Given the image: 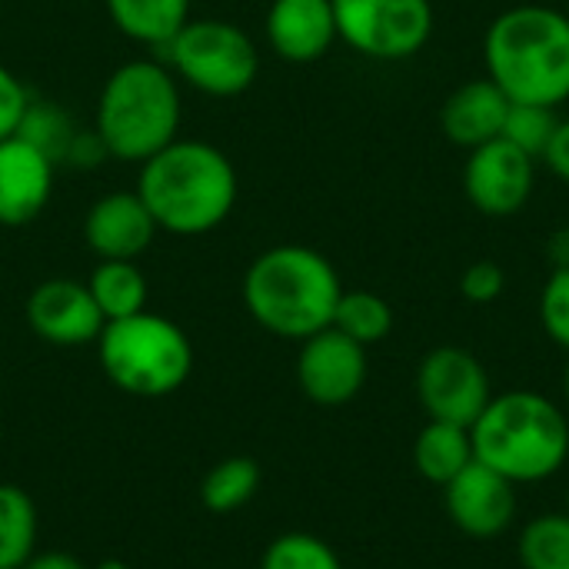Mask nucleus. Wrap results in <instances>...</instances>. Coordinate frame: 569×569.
I'll return each instance as SVG.
<instances>
[{
	"instance_id": "nucleus-10",
	"label": "nucleus",
	"mask_w": 569,
	"mask_h": 569,
	"mask_svg": "<svg viewBox=\"0 0 569 569\" xmlns=\"http://www.w3.org/2000/svg\"><path fill=\"white\" fill-rule=\"evenodd\" d=\"M533 183H537V160L503 137L470 150L463 167L467 200L483 217H497V220L520 213L533 193Z\"/></svg>"
},
{
	"instance_id": "nucleus-11",
	"label": "nucleus",
	"mask_w": 569,
	"mask_h": 569,
	"mask_svg": "<svg viewBox=\"0 0 569 569\" xmlns=\"http://www.w3.org/2000/svg\"><path fill=\"white\" fill-rule=\"evenodd\" d=\"M297 357V380L300 390L320 407H343L350 403L367 383V347L327 327L307 340H300Z\"/></svg>"
},
{
	"instance_id": "nucleus-30",
	"label": "nucleus",
	"mask_w": 569,
	"mask_h": 569,
	"mask_svg": "<svg viewBox=\"0 0 569 569\" xmlns=\"http://www.w3.org/2000/svg\"><path fill=\"white\" fill-rule=\"evenodd\" d=\"M540 160H547V167H550L563 183H569V120H560V123H557L553 140H550V147H547V153H543Z\"/></svg>"
},
{
	"instance_id": "nucleus-12",
	"label": "nucleus",
	"mask_w": 569,
	"mask_h": 569,
	"mask_svg": "<svg viewBox=\"0 0 569 569\" xmlns=\"http://www.w3.org/2000/svg\"><path fill=\"white\" fill-rule=\"evenodd\" d=\"M517 483L487 463L473 460L443 490L447 513L453 527L473 540H493L507 533L517 520Z\"/></svg>"
},
{
	"instance_id": "nucleus-5",
	"label": "nucleus",
	"mask_w": 569,
	"mask_h": 569,
	"mask_svg": "<svg viewBox=\"0 0 569 569\" xmlns=\"http://www.w3.org/2000/svg\"><path fill=\"white\" fill-rule=\"evenodd\" d=\"M180 130V90L167 67L130 60L117 67L97 100L93 137L103 153L123 163H147Z\"/></svg>"
},
{
	"instance_id": "nucleus-16",
	"label": "nucleus",
	"mask_w": 569,
	"mask_h": 569,
	"mask_svg": "<svg viewBox=\"0 0 569 569\" xmlns=\"http://www.w3.org/2000/svg\"><path fill=\"white\" fill-rule=\"evenodd\" d=\"M267 40L287 63L320 60L340 40L333 0H273L267 10Z\"/></svg>"
},
{
	"instance_id": "nucleus-6",
	"label": "nucleus",
	"mask_w": 569,
	"mask_h": 569,
	"mask_svg": "<svg viewBox=\"0 0 569 569\" xmlns=\"http://www.w3.org/2000/svg\"><path fill=\"white\" fill-rule=\"evenodd\" d=\"M103 373L133 397H167L177 393L193 370L190 337L167 317L133 313L110 320L97 337Z\"/></svg>"
},
{
	"instance_id": "nucleus-29",
	"label": "nucleus",
	"mask_w": 569,
	"mask_h": 569,
	"mask_svg": "<svg viewBox=\"0 0 569 569\" xmlns=\"http://www.w3.org/2000/svg\"><path fill=\"white\" fill-rule=\"evenodd\" d=\"M27 110H30V97L23 83L0 63V140L20 133Z\"/></svg>"
},
{
	"instance_id": "nucleus-33",
	"label": "nucleus",
	"mask_w": 569,
	"mask_h": 569,
	"mask_svg": "<svg viewBox=\"0 0 569 569\" xmlns=\"http://www.w3.org/2000/svg\"><path fill=\"white\" fill-rule=\"evenodd\" d=\"M97 569H130V567H127L123 560H103Z\"/></svg>"
},
{
	"instance_id": "nucleus-27",
	"label": "nucleus",
	"mask_w": 569,
	"mask_h": 569,
	"mask_svg": "<svg viewBox=\"0 0 569 569\" xmlns=\"http://www.w3.org/2000/svg\"><path fill=\"white\" fill-rule=\"evenodd\" d=\"M540 320L557 347L569 353V267L553 270L540 293Z\"/></svg>"
},
{
	"instance_id": "nucleus-3",
	"label": "nucleus",
	"mask_w": 569,
	"mask_h": 569,
	"mask_svg": "<svg viewBox=\"0 0 569 569\" xmlns=\"http://www.w3.org/2000/svg\"><path fill=\"white\" fill-rule=\"evenodd\" d=\"M343 283L333 263L300 243L263 250L243 277L250 317L283 340H307L333 323Z\"/></svg>"
},
{
	"instance_id": "nucleus-17",
	"label": "nucleus",
	"mask_w": 569,
	"mask_h": 569,
	"mask_svg": "<svg viewBox=\"0 0 569 569\" xmlns=\"http://www.w3.org/2000/svg\"><path fill=\"white\" fill-rule=\"evenodd\" d=\"M510 103L513 100L490 77L467 80L447 97V103L440 110L443 133L450 137V143H457L463 150H477V147L503 137Z\"/></svg>"
},
{
	"instance_id": "nucleus-19",
	"label": "nucleus",
	"mask_w": 569,
	"mask_h": 569,
	"mask_svg": "<svg viewBox=\"0 0 569 569\" xmlns=\"http://www.w3.org/2000/svg\"><path fill=\"white\" fill-rule=\"evenodd\" d=\"M107 10L120 33L150 47H167L190 20V0H107Z\"/></svg>"
},
{
	"instance_id": "nucleus-32",
	"label": "nucleus",
	"mask_w": 569,
	"mask_h": 569,
	"mask_svg": "<svg viewBox=\"0 0 569 569\" xmlns=\"http://www.w3.org/2000/svg\"><path fill=\"white\" fill-rule=\"evenodd\" d=\"M550 260H553V270H563L569 267V227L563 230H557L553 237H550Z\"/></svg>"
},
{
	"instance_id": "nucleus-23",
	"label": "nucleus",
	"mask_w": 569,
	"mask_h": 569,
	"mask_svg": "<svg viewBox=\"0 0 569 569\" xmlns=\"http://www.w3.org/2000/svg\"><path fill=\"white\" fill-rule=\"evenodd\" d=\"M260 490V467L250 457L220 460L200 483V500L210 513H233L247 507Z\"/></svg>"
},
{
	"instance_id": "nucleus-21",
	"label": "nucleus",
	"mask_w": 569,
	"mask_h": 569,
	"mask_svg": "<svg viewBox=\"0 0 569 569\" xmlns=\"http://www.w3.org/2000/svg\"><path fill=\"white\" fill-rule=\"evenodd\" d=\"M37 547V507L27 490L0 483V569H20Z\"/></svg>"
},
{
	"instance_id": "nucleus-22",
	"label": "nucleus",
	"mask_w": 569,
	"mask_h": 569,
	"mask_svg": "<svg viewBox=\"0 0 569 569\" xmlns=\"http://www.w3.org/2000/svg\"><path fill=\"white\" fill-rule=\"evenodd\" d=\"M340 333L357 340L360 347H373L393 330V307L373 290H343L333 310V323Z\"/></svg>"
},
{
	"instance_id": "nucleus-8",
	"label": "nucleus",
	"mask_w": 569,
	"mask_h": 569,
	"mask_svg": "<svg viewBox=\"0 0 569 569\" xmlns=\"http://www.w3.org/2000/svg\"><path fill=\"white\" fill-rule=\"evenodd\" d=\"M337 37L370 60H410L433 33L430 0H333Z\"/></svg>"
},
{
	"instance_id": "nucleus-26",
	"label": "nucleus",
	"mask_w": 569,
	"mask_h": 569,
	"mask_svg": "<svg viewBox=\"0 0 569 569\" xmlns=\"http://www.w3.org/2000/svg\"><path fill=\"white\" fill-rule=\"evenodd\" d=\"M560 117L553 107H537V103H510L507 123H503V140H510L513 147H520L523 153H530L533 160H540L553 140Z\"/></svg>"
},
{
	"instance_id": "nucleus-20",
	"label": "nucleus",
	"mask_w": 569,
	"mask_h": 569,
	"mask_svg": "<svg viewBox=\"0 0 569 569\" xmlns=\"http://www.w3.org/2000/svg\"><path fill=\"white\" fill-rule=\"evenodd\" d=\"M87 287L107 323L147 310V280L133 260H100Z\"/></svg>"
},
{
	"instance_id": "nucleus-1",
	"label": "nucleus",
	"mask_w": 569,
	"mask_h": 569,
	"mask_svg": "<svg viewBox=\"0 0 569 569\" xmlns=\"http://www.w3.org/2000/svg\"><path fill=\"white\" fill-rule=\"evenodd\" d=\"M237 170L223 150L203 140H173L140 163L137 193L157 227L180 237L217 230L237 203Z\"/></svg>"
},
{
	"instance_id": "nucleus-35",
	"label": "nucleus",
	"mask_w": 569,
	"mask_h": 569,
	"mask_svg": "<svg viewBox=\"0 0 569 569\" xmlns=\"http://www.w3.org/2000/svg\"><path fill=\"white\" fill-rule=\"evenodd\" d=\"M563 513H567V517H569V493H567V510H563Z\"/></svg>"
},
{
	"instance_id": "nucleus-7",
	"label": "nucleus",
	"mask_w": 569,
	"mask_h": 569,
	"mask_svg": "<svg viewBox=\"0 0 569 569\" xmlns=\"http://www.w3.org/2000/svg\"><path fill=\"white\" fill-rule=\"evenodd\" d=\"M170 67L200 93L237 97L250 90L260 70L253 40L227 20H187L167 43Z\"/></svg>"
},
{
	"instance_id": "nucleus-34",
	"label": "nucleus",
	"mask_w": 569,
	"mask_h": 569,
	"mask_svg": "<svg viewBox=\"0 0 569 569\" xmlns=\"http://www.w3.org/2000/svg\"><path fill=\"white\" fill-rule=\"evenodd\" d=\"M563 393H567V403H569V363H567V373H563Z\"/></svg>"
},
{
	"instance_id": "nucleus-4",
	"label": "nucleus",
	"mask_w": 569,
	"mask_h": 569,
	"mask_svg": "<svg viewBox=\"0 0 569 569\" xmlns=\"http://www.w3.org/2000/svg\"><path fill=\"white\" fill-rule=\"evenodd\" d=\"M473 457L513 483H540L569 460L567 413L533 390L500 393L470 427Z\"/></svg>"
},
{
	"instance_id": "nucleus-24",
	"label": "nucleus",
	"mask_w": 569,
	"mask_h": 569,
	"mask_svg": "<svg viewBox=\"0 0 569 569\" xmlns=\"http://www.w3.org/2000/svg\"><path fill=\"white\" fill-rule=\"evenodd\" d=\"M520 563H523V569H569L567 513H543L523 527Z\"/></svg>"
},
{
	"instance_id": "nucleus-28",
	"label": "nucleus",
	"mask_w": 569,
	"mask_h": 569,
	"mask_svg": "<svg viewBox=\"0 0 569 569\" xmlns=\"http://www.w3.org/2000/svg\"><path fill=\"white\" fill-rule=\"evenodd\" d=\"M503 287H507V273H503V267L493 263V260H477V263L467 267L463 277H460V293H463L470 303H493V300H500Z\"/></svg>"
},
{
	"instance_id": "nucleus-2",
	"label": "nucleus",
	"mask_w": 569,
	"mask_h": 569,
	"mask_svg": "<svg viewBox=\"0 0 569 569\" xmlns=\"http://www.w3.org/2000/svg\"><path fill=\"white\" fill-rule=\"evenodd\" d=\"M487 77L513 100L560 107L569 100V17L543 3L503 10L483 33Z\"/></svg>"
},
{
	"instance_id": "nucleus-13",
	"label": "nucleus",
	"mask_w": 569,
	"mask_h": 569,
	"mask_svg": "<svg viewBox=\"0 0 569 569\" xmlns=\"http://www.w3.org/2000/svg\"><path fill=\"white\" fill-rule=\"evenodd\" d=\"M27 323L40 340L53 347L97 343V337L107 327L90 287L67 280V277L43 280L27 297Z\"/></svg>"
},
{
	"instance_id": "nucleus-25",
	"label": "nucleus",
	"mask_w": 569,
	"mask_h": 569,
	"mask_svg": "<svg viewBox=\"0 0 569 569\" xmlns=\"http://www.w3.org/2000/svg\"><path fill=\"white\" fill-rule=\"evenodd\" d=\"M260 569H343V563L327 540L313 533H283L267 547Z\"/></svg>"
},
{
	"instance_id": "nucleus-31",
	"label": "nucleus",
	"mask_w": 569,
	"mask_h": 569,
	"mask_svg": "<svg viewBox=\"0 0 569 569\" xmlns=\"http://www.w3.org/2000/svg\"><path fill=\"white\" fill-rule=\"evenodd\" d=\"M20 569H87L70 553H33Z\"/></svg>"
},
{
	"instance_id": "nucleus-18",
	"label": "nucleus",
	"mask_w": 569,
	"mask_h": 569,
	"mask_svg": "<svg viewBox=\"0 0 569 569\" xmlns=\"http://www.w3.org/2000/svg\"><path fill=\"white\" fill-rule=\"evenodd\" d=\"M473 457V437L470 427L443 423V420H427V427L413 440V463L423 480L447 487L463 467H470Z\"/></svg>"
},
{
	"instance_id": "nucleus-15",
	"label": "nucleus",
	"mask_w": 569,
	"mask_h": 569,
	"mask_svg": "<svg viewBox=\"0 0 569 569\" xmlns=\"http://www.w3.org/2000/svg\"><path fill=\"white\" fill-rule=\"evenodd\" d=\"M157 220L137 190L100 197L83 220V237L100 260H137L157 237Z\"/></svg>"
},
{
	"instance_id": "nucleus-36",
	"label": "nucleus",
	"mask_w": 569,
	"mask_h": 569,
	"mask_svg": "<svg viewBox=\"0 0 569 569\" xmlns=\"http://www.w3.org/2000/svg\"><path fill=\"white\" fill-rule=\"evenodd\" d=\"M567 17H569V7H567Z\"/></svg>"
},
{
	"instance_id": "nucleus-14",
	"label": "nucleus",
	"mask_w": 569,
	"mask_h": 569,
	"mask_svg": "<svg viewBox=\"0 0 569 569\" xmlns=\"http://www.w3.org/2000/svg\"><path fill=\"white\" fill-rule=\"evenodd\" d=\"M53 193V160L23 133L0 140V227L37 220Z\"/></svg>"
},
{
	"instance_id": "nucleus-9",
	"label": "nucleus",
	"mask_w": 569,
	"mask_h": 569,
	"mask_svg": "<svg viewBox=\"0 0 569 569\" xmlns=\"http://www.w3.org/2000/svg\"><path fill=\"white\" fill-rule=\"evenodd\" d=\"M417 400L427 420L473 427L493 400L490 373L463 347H433L417 370Z\"/></svg>"
}]
</instances>
